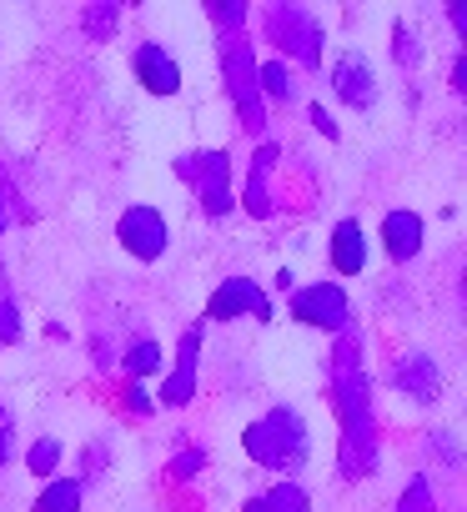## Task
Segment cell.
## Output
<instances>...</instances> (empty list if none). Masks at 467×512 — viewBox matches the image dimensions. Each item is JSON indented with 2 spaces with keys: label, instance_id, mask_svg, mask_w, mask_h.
<instances>
[{
  "label": "cell",
  "instance_id": "obj_19",
  "mask_svg": "<svg viewBox=\"0 0 467 512\" xmlns=\"http://www.w3.org/2000/svg\"><path fill=\"white\" fill-rule=\"evenodd\" d=\"M257 91H262V101H277V106H287V101L297 96L287 61H267V66H257Z\"/></svg>",
  "mask_w": 467,
  "mask_h": 512
},
{
  "label": "cell",
  "instance_id": "obj_24",
  "mask_svg": "<svg viewBox=\"0 0 467 512\" xmlns=\"http://www.w3.org/2000/svg\"><path fill=\"white\" fill-rule=\"evenodd\" d=\"M392 61H397L402 71H412V66L422 61V46H417V36H412L407 26H397V31H392Z\"/></svg>",
  "mask_w": 467,
  "mask_h": 512
},
{
  "label": "cell",
  "instance_id": "obj_3",
  "mask_svg": "<svg viewBox=\"0 0 467 512\" xmlns=\"http://www.w3.org/2000/svg\"><path fill=\"white\" fill-rule=\"evenodd\" d=\"M262 31L267 41L277 46V56L317 71L322 66V46H327V31L317 21L312 6H297V0H272V6L262 11Z\"/></svg>",
  "mask_w": 467,
  "mask_h": 512
},
{
  "label": "cell",
  "instance_id": "obj_25",
  "mask_svg": "<svg viewBox=\"0 0 467 512\" xmlns=\"http://www.w3.org/2000/svg\"><path fill=\"white\" fill-rule=\"evenodd\" d=\"M16 342H21V312L16 302L0 297V347H16Z\"/></svg>",
  "mask_w": 467,
  "mask_h": 512
},
{
  "label": "cell",
  "instance_id": "obj_31",
  "mask_svg": "<svg viewBox=\"0 0 467 512\" xmlns=\"http://www.w3.org/2000/svg\"><path fill=\"white\" fill-rule=\"evenodd\" d=\"M452 91H467V61L462 56L452 61Z\"/></svg>",
  "mask_w": 467,
  "mask_h": 512
},
{
  "label": "cell",
  "instance_id": "obj_20",
  "mask_svg": "<svg viewBox=\"0 0 467 512\" xmlns=\"http://www.w3.org/2000/svg\"><path fill=\"white\" fill-rule=\"evenodd\" d=\"M121 367L131 372V382H141V377H156V372H161V342H151V337L131 342V352L121 357Z\"/></svg>",
  "mask_w": 467,
  "mask_h": 512
},
{
  "label": "cell",
  "instance_id": "obj_8",
  "mask_svg": "<svg viewBox=\"0 0 467 512\" xmlns=\"http://www.w3.org/2000/svg\"><path fill=\"white\" fill-rule=\"evenodd\" d=\"M237 317L272 322V302H267V292L252 277H226L211 292V302H206V322H237Z\"/></svg>",
  "mask_w": 467,
  "mask_h": 512
},
{
  "label": "cell",
  "instance_id": "obj_29",
  "mask_svg": "<svg viewBox=\"0 0 467 512\" xmlns=\"http://www.w3.org/2000/svg\"><path fill=\"white\" fill-rule=\"evenodd\" d=\"M307 121H312V126H317V131L327 136V141H337V121H332V116H327L322 106H312V111H307Z\"/></svg>",
  "mask_w": 467,
  "mask_h": 512
},
{
  "label": "cell",
  "instance_id": "obj_12",
  "mask_svg": "<svg viewBox=\"0 0 467 512\" xmlns=\"http://www.w3.org/2000/svg\"><path fill=\"white\" fill-rule=\"evenodd\" d=\"M131 71H136V81H141L151 96H176V91H181V66H176V56H171L166 46H156V41L136 46Z\"/></svg>",
  "mask_w": 467,
  "mask_h": 512
},
{
  "label": "cell",
  "instance_id": "obj_28",
  "mask_svg": "<svg viewBox=\"0 0 467 512\" xmlns=\"http://www.w3.org/2000/svg\"><path fill=\"white\" fill-rule=\"evenodd\" d=\"M11 442H16V432H11V412L0 407V467L11 462Z\"/></svg>",
  "mask_w": 467,
  "mask_h": 512
},
{
  "label": "cell",
  "instance_id": "obj_4",
  "mask_svg": "<svg viewBox=\"0 0 467 512\" xmlns=\"http://www.w3.org/2000/svg\"><path fill=\"white\" fill-rule=\"evenodd\" d=\"M216 51H221V81H226L231 106H237V116H242V126H247L252 136H262V131H267V101H262V91H257L252 41H247L242 31H231V36L216 41Z\"/></svg>",
  "mask_w": 467,
  "mask_h": 512
},
{
  "label": "cell",
  "instance_id": "obj_2",
  "mask_svg": "<svg viewBox=\"0 0 467 512\" xmlns=\"http://www.w3.org/2000/svg\"><path fill=\"white\" fill-rule=\"evenodd\" d=\"M242 447L267 472H297L312 452V432H307L297 407H272L242 432Z\"/></svg>",
  "mask_w": 467,
  "mask_h": 512
},
{
  "label": "cell",
  "instance_id": "obj_18",
  "mask_svg": "<svg viewBox=\"0 0 467 512\" xmlns=\"http://www.w3.org/2000/svg\"><path fill=\"white\" fill-rule=\"evenodd\" d=\"M121 26V6L116 0H96V6H81V31L86 41H111Z\"/></svg>",
  "mask_w": 467,
  "mask_h": 512
},
{
  "label": "cell",
  "instance_id": "obj_23",
  "mask_svg": "<svg viewBox=\"0 0 467 512\" xmlns=\"http://www.w3.org/2000/svg\"><path fill=\"white\" fill-rule=\"evenodd\" d=\"M206 16L221 26V36H231V31H242V21H247V0H211Z\"/></svg>",
  "mask_w": 467,
  "mask_h": 512
},
{
  "label": "cell",
  "instance_id": "obj_27",
  "mask_svg": "<svg viewBox=\"0 0 467 512\" xmlns=\"http://www.w3.org/2000/svg\"><path fill=\"white\" fill-rule=\"evenodd\" d=\"M126 407H131L136 417H146V412H156V402L146 397V387H141V382H131V387H126Z\"/></svg>",
  "mask_w": 467,
  "mask_h": 512
},
{
  "label": "cell",
  "instance_id": "obj_15",
  "mask_svg": "<svg viewBox=\"0 0 467 512\" xmlns=\"http://www.w3.org/2000/svg\"><path fill=\"white\" fill-rule=\"evenodd\" d=\"M332 267L342 277H357L367 267V231H362V221H337V231H332Z\"/></svg>",
  "mask_w": 467,
  "mask_h": 512
},
{
  "label": "cell",
  "instance_id": "obj_7",
  "mask_svg": "<svg viewBox=\"0 0 467 512\" xmlns=\"http://www.w3.org/2000/svg\"><path fill=\"white\" fill-rule=\"evenodd\" d=\"M116 241L136 256V262H161L166 246H171V231H166V216L156 206H126L121 221H116Z\"/></svg>",
  "mask_w": 467,
  "mask_h": 512
},
{
  "label": "cell",
  "instance_id": "obj_26",
  "mask_svg": "<svg viewBox=\"0 0 467 512\" xmlns=\"http://www.w3.org/2000/svg\"><path fill=\"white\" fill-rule=\"evenodd\" d=\"M201 467H206V452H201V447H186V452L171 462V477H196Z\"/></svg>",
  "mask_w": 467,
  "mask_h": 512
},
{
  "label": "cell",
  "instance_id": "obj_32",
  "mask_svg": "<svg viewBox=\"0 0 467 512\" xmlns=\"http://www.w3.org/2000/svg\"><path fill=\"white\" fill-rule=\"evenodd\" d=\"M6 226H11V211H6V201H0V236H6Z\"/></svg>",
  "mask_w": 467,
  "mask_h": 512
},
{
  "label": "cell",
  "instance_id": "obj_16",
  "mask_svg": "<svg viewBox=\"0 0 467 512\" xmlns=\"http://www.w3.org/2000/svg\"><path fill=\"white\" fill-rule=\"evenodd\" d=\"M242 512H312V497H307V487H297V482H272L267 492L247 497Z\"/></svg>",
  "mask_w": 467,
  "mask_h": 512
},
{
  "label": "cell",
  "instance_id": "obj_9",
  "mask_svg": "<svg viewBox=\"0 0 467 512\" xmlns=\"http://www.w3.org/2000/svg\"><path fill=\"white\" fill-rule=\"evenodd\" d=\"M332 91L352 106V111H367L377 101V76H372V61L362 51H342L332 61Z\"/></svg>",
  "mask_w": 467,
  "mask_h": 512
},
{
  "label": "cell",
  "instance_id": "obj_21",
  "mask_svg": "<svg viewBox=\"0 0 467 512\" xmlns=\"http://www.w3.org/2000/svg\"><path fill=\"white\" fill-rule=\"evenodd\" d=\"M61 442L56 437H36L31 447H26V467H31V477H56V467H61Z\"/></svg>",
  "mask_w": 467,
  "mask_h": 512
},
{
  "label": "cell",
  "instance_id": "obj_17",
  "mask_svg": "<svg viewBox=\"0 0 467 512\" xmlns=\"http://www.w3.org/2000/svg\"><path fill=\"white\" fill-rule=\"evenodd\" d=\"M86 502V482L81 477H51L36 492V512H81Z\"/></svg>",
  "mask_w": 467,
  "mask_h": 512
},
{
  "label": "cell",
  "instance_id": "obj_22",
  "mask_svg": "<svg viewBox=\"0 0 467 512\" xmlns=\"http://www.w3.org/2000/svg\"><path fill=\"white\" fill-rule=\"evenodd\" d=\"M397 512H437L432 482H427V477H412V482L402 487V497H397Z\"/></svg>",
  "mask_w": 467,
  "mask_h": 512
},
{
  "label": "cell",
  "instance_id": "obj_6",
  "mask_svg": "<svg viewBox=\"0 0 467 512\" xmlns=\"http://www.w3.org/2000/svg\"><path fill=\"white\" fill-rule=\"evenodd\" d=\"M292 322L317 327V332H342L352 322V302L337 282H312L292 292Z\"/></svg>",
  "mask_w": 467,
  "mask_h": 512
},
{
  "label": "cell",
  "instance_id": "obj_1",
  "mask_svg": "<svg viewBox=\"0 0 467 512\" xmlns=\"http://www.w3.org/2000/svg\"><path fill=\"white\" fill-rule=\"evenodd\" d=\"M332 402L342 417V477H367L377 467V417H372V382L362 367V332L347 322L332 352Z\"/></svg>",
  "mask_w": 467,
  "mask_h": 512
},
{
  "label": "cell",
  "instance_id": "obj_30",
  "mask_svg": "<svg viewBox=\"0 0 467 512\" xmlns=\"http://www.w3.org/2000/svg\"><path fill=\"white\" fill-rule=\"evenodd\" d=\"M447 21H452L457 36H467V6H447Z\"/></svg>",
  "mask_w": 467,
  "mask_h": 512
},
{
  "label": "cell",
  "instance_id": "obj_5",
  "mask_svg": "<svg viewBox=\"0 0 467 512\" xmlns=\"http://www.w3.org/2000/svg\"><path fill=\"white\" fill-rule=\"evenodd\" d=\"M176 176L201 191V211H206V216H226L231 206H237V196H231V156H226V151L176 156Z\"/></svg>",
  "mask_w": 467,
  "mask_h": 512
},
{
  "label": "cell",
  "instance_id": "obj_14",
  "mask_svg": "<svg viewBox=\"0 0 467 512\" xmlns=\"http://www.w3.org/2000/svg\"><path fill=\"white\" fill-rule=\"evenodd\" d=\"M422 241H427V221L417 211H387L382 216V246H387L392 262H412L422 251Z\"/></svg>",
  "mask_w": 467,
  "mask_h": 512
},
{
  "label": "cell",
  "instance_id": "obj_11",
  "mask_svg": "<svg viewBox=\"0 0 467 512\" xmlns=\"http://www.w3.org/2000/svg\"><path fill=\"white\" fill-rule=\"evenodd\" d=\"M196 372H201V327H191L176 347V367L161 382V407H186L196 397Z\"/></svg>",
  "mask_w": 467,
  "mask_h": 512
},
{
  "label": "cell",
  "instance_id": "obj_10",
  "mask_svg": "<svg viewBox=\"0 0 467 512\" xmlns=\"http://www.w3.org/2000/svg\"><path fill=\"white\" fill-rule=\"evenodd\" d=\"M392 387H397L402 397H412L417 407H432V402L442 397V367H437V357L407 352V357L392 367Z\"/></svg>",
  "mask_w": 467,
  "mask_h": 512
},
{
  "label": "cell",
  "instance_id": "obj_13",
  "mask_svg": "<svg viewBox=\"0 0 467 512\" xmlns=\"http://www.w3.org/2000/svg\"><path fill=\"white\" fill-rule=\"evenodd\" d=\"M277 161H282V146H277V141H262V146H257V156H252L242 206H247V216H257V221H267V216H272V171H277Z\"/></svg>",
  "mask_w": 467,
  "mask_h": 512
}]
</instances>
